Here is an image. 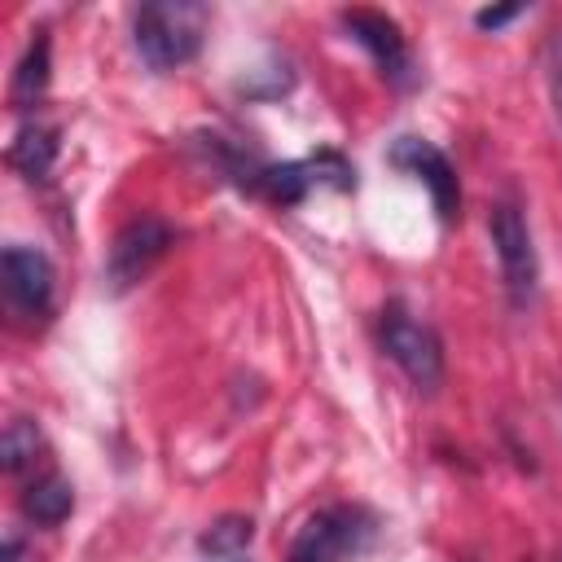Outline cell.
I'll return each instance as SVG.
<instances>
[{
	"instance_id": "obj_1",
	"label": "cell",
	"mask_w": 562,
	"mask_h": 562,
	"mask_svg": "<svg viewBox=\"0 0 562 562\" xmlns=\"http://www.w3.org/2000/svg\"><path fill=\"white\" fill-rule=\"evenodd\" d=\"M206 4H193V0H154V4H140L136 18H132V40H136V53L149 70H176L184 61L198 57L202 48V35H206Z\"/></svg>"
},
{
	"instance_id": "obj_2",
	"label": "cell",
	"mask_w": 562,
	"mask_h": 562,
	"mask_svg": "<svg viewBox=\"0 0 562 562\" xmlns=\"http://www.w3.org/2000/svg\"><path fill=\"white\" fill-rule=\"evenodd\" d=\"M373 518L356 505H329V509H316L294 544H290V562H351L356 553H364L373 544Z\"/></svg>"
},
{
	"instance_id": "obj_3",
	"label": "cell",
	"mask_w": 562,
	"mask_h": 562,
	"mask_svg": "<svg viewBox=\"0 0 562 562\" xmlns=\"http://www.w3.org/2000/svg\"><path fill=\"white\" fill-rule=\"evenodd\" d=\"M378 342H382V351L408 373L413 386L435 391V386L443 382V342H439V334H435L426 321H417L413 312H404L400 303H391V307L382 312V321H378Z\"/></svg>"
},
{
	"instance_id": "obj_4",
	"label": "cell",
	"mask_w": 562,
	"mask_h": 562,
	"mask_svg": "<svg viewBox=\"0 0 562 562\" xmlns=\"http://www.w3.org/2000/svg\"><path fill=\"white\" fill-rule=\"evenodd\" d=\"M487 233H492V246H496V259H501V277H505V290L514 303H527L536 294V277H540V263H536V246H531V228H527V215L518 202H496L492 206V220H487Z\"/></svg>"
},
{
	"instance_id": "obj_5",
	"label": "cell",
	"mask_w": 562,
	"mask_h": 562,
	"mask_svg": "<svg viewBox=\"0 0 562 562\" xmlns=\"http://www.w3.org/2000/svg\"><path fill=\"white\" fill-rule=\"evenodd\" d=\"M171 224H162L158 215H140L132 224H123L110 241V255H105V277L114 290H127L136 285L171 246Z\"/></svg>"
},
{
	"instance_id": "obj_6",
	"label": "cell",
	"mask_w": 562,
	"mask_h": 562,
	"mask_svg": "<svg viewBox=\"0 0 562 562\" xmlns=\"http://www.w3.org/2000/svg\"><path fill=\"white\" fill-rule=\"evenodd\" d=\"M391 167H400L417 184H426L439 220H457V211H461V184H457V171H452V162H448L443 149H435L422 136H400L391 145Z\"/></svg>"
},
{
	"instance_id": "obj_7",
	"label": "cell",
	"mask_w": 562,
	"mask_h": 562,
	"mask_svg": "<svg viewBox=\"0 0 562 562\" xmlns=\"http://www.w3.org/2000/svg\"><path fill=\"white\" fill-rule=\"evenodd\" d=\"M342 26H347L351 40L378 61V70H382L391 83H400V88L413 83V57H408V44H404V31H400L395 18H386V13H378V9H347V13H342Z\"/></svg>"
},
{
	"instance_id": "obj_8",
	"label": "cell",
	"mask_w": 562,
	"mask_h": 562,
	"mask_svg": "<svg viewBox=\"0 0 562 562\" xmlns=\"http://www.w3.org/2000/svg\"><path fill=\"white\" fill-rule=\"evenodd\" d=\"M0 268H4L9 303L18 312H26V316H40L48 307V299H53V263H48V255L35 250V246H9Z\"/></svg>"
},
{
	"instance_id": "obj_9",
	"label": "cell",
	"mask_w": 562,
	"mask_h": 562,
	"mask_svg": "<svg viewBox=\"0 0 562 562\" xmlns=\"http://www.w3.org/2000/svg\"><path fill=\"white\" fill-rule=\"evenodd\" d=\"M9 162H13L26 180H44V176L53 171V162H57V127H48V123H26V127L13 136V145H9Z\"/></svg>"
},
{
	"instance_id": "obj_10",
	"label": "cell",
	"mask_w": 562,
	"mask_h": 562,
	"mask_svg": "<svg viewBox=\"0 0 562 562\" xmlns=\"http://www.w3.org/2000/svg\"><path fill=\"white\" fill-rule=\"evenodd\" d=\"M70 509H75V492H70V483H66L61 474H44V479H35V483L22 492V514H26L31 522H40V527L66 522Z\"/></svg>"
},
{
	"instance_id": "obj_11",
	"label": "cell",
	"mask_w": 562,
	"mask_h": 562,
	"mask_svg": "<svg viewBox=\"0 0 562 562\" xmlns=\"http://www.w3.org/2000/svg\"><path fill=\"white\" fill-rule=\"evenodd\" d=\"M48 88V31H35V40L26 44L18 70H13V101L18 105H35Z\"/></svg>"
},
{
	"instance_id": "obj_12",
	"label": "cell",
	"mask_w": 562,
	"mask_h": 562,
	"mask_svg": "<svg viewBox=\"0 0 562 562\" xmlns=\"http://www.w3.org/2000/svg\"><path fill=\"white\" fill-rule=\"evenodd\" d=\"M250 540H255V522L241 518V514H224V518H215V522L198 536V549L211 553V558H237Z\"/></svg>"
},
{
	"instance_id": "obj_13",
	"label": "cell",
	"mask_w": 562,
	"mask_h": 562,
	"mask_svg": "<svg viewBox=\"0 0 562 562\" xmlns=\"http://www.w3.org/2000/svg\"><path fill=\"white\" fill-rule=\"evenodd\" d=\"M35 452H40V430H35V422H26V417L9 422L4 435H0V461H4V470L31 465Z\"/></svg>"
},
{
	"instance_id": "obj_14",
	"label": "cell",
	"mask_w": 562,
	"mask_h": 562,
	"mask_svg": "<svg viewBox=\"0 0 562 562\" xmlns=\"http://www.w3.org/2000/svg\"><path fill=\"white\" fill-rule=\"evenodd\" d=\"M549 92H553V110L562 119V31H558V40L549 48Z\"/></svg>"
},
{
	"instance_id": "obj_15",
	"label": "cell",
	"mask_w": 562,
	"mask_h": 562,
	"mask_svg": "<svg viewBox=\"0 0 562 562\" xmlns=\"http://www.w3.org/2000/svg\"><path fill=\"white\" fill-rule=\"evenodd\" d=\"M518 13H522V4H496V9H479V13H474V22H479L483 31H496V26L514 22Z\"/></svg>"
},
{
	"instance_id": "obj_16",
	"label": "cell",
	"mask_w": 562,
	"mask_h": 562,
	"mask_svg": "<svg viewBox=\"0 0 562 562\" xmlns=\"http://www.w3.org/2000/svg\"><path fill=\"white\" fill-rule=\"evenodd\" d=\"M0 562H22V544L18 540H4V558Z\"/></svg>"
}]
</instances>
